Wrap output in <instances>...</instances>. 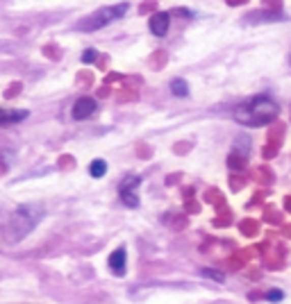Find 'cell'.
<instances>
[{
    "label": "cell",
    "mask_w": 291,
    "mask_h": 304,
    "mask_svg": "<svg viewBox=\"0 0 291 304\" xmlns=\"http://www.w3.org/2000/svg\"><path fill=\"white\" fill-rule=\"evenodd\" d=\"M125 261H128V257H125V248H116L114 252L109 254V270L121 277V275L125 272Z\"/></svg>",
    "instance_id": "obj_7"
},
{
    "label": "cell",
    "mask_w": 291,
    "mask_h": 304,
    "mask_svg": "<svg viewBox=\"0 0 291 304\" xmlns=\"http://www.w3.org/2000/svg\"><path fill=\"white\" fill-rule=\"evenodd\" d=\"M280 114V107L273 98L269 96H257L253 100L244 102L235 109V120L241 123L246 127H261V125H269L278 118Z\"/></svg>",
    "instance_id": "obj_1"
},
{
    "label": "cell",
    "mask_w": 291,
    "mask_h": 304,
    "mask_svg": "<svg viewBox=\"0 0 291 304\" xmlns=\"http://www.w3.org/2000/svg\"><path fill=\"white\" fill-rule=\"evenodd\" d=\"M16 91H18V84H14L12 89H7V93H5V98H14V96H16Z\"/></svg>",
    "instance_id": "obj_14"
},
{
    "label": "cell",
    "mask_w": 291,
    "mask_h": 304,
    "mask_svg": "<svg viewBox=\"0 0 291 304\" xmlns=\"http://www.w3.org/2000/svg\"><path fill=\"white\" fill-rule=\"evenodd\" d=\"M96 57H98V52H96V50H91V48H89V50H84V52H82V62H84V64L96 62Z\"/></svg>",
    "instance_id": "obj_13"
},
{
    "label": "cell",
    "mask_w": 291,
    "mask_h": 304,
    "mask_svg": "<svg viewBox=\"0 0 291 304\" xmlns=\"http://www.w3.org/2000/svg\"><path fill=\"white\" fill-rule=\"evenodd\" d=\"M266 300H269V302H282L284 300V293L280 291V288H271L269 295H266Z\"/></svg>",
    "instance_id": "obj_12"
},
{
    "label": "cell",
    "mask_w": 291,
    "mask_h": 304,
    "mask_svg": "<svg viewBox=\"0 0 291 304\" xmlns=\"http://www.w3.org/2000/svg\"><path fill=\"white\" fill-rule=\"evenodd\" d=\"M128 3H119V5H111V7H103L98 9V12H94L91 16H86L84 21L77 25V30L82 32H96L100 30V27L109 25V23L119 21V18H123L125 14H128Z\"/></svg>",
    "instance_id": "obj_3"
},
{
    "label": "cell",
    "mask_w": 291,
    "mask_h": 304,
    "mask_svg": "<svg viewBox=\"0 0 291 304\" xmlns=\"http://www.w3.org/2000/svg\"><path fill=\"white\" fill-rule=\"evenodd\" d=\"M27 118L25 109H0V125H12V123H21Z\"/></svg>",
    "instance_id": "obj_8"
},
{
    "label": "cell",
    "mask_w": 291,
    "mask_h": 304,
    "mask_svg": "<svg viewBox=\"0 0 291 304\" xmlns=\"http://www.w3.org/2000/svg\"><path fill=\"white\" fill-rule=\"evenodd\" d=\"M171 93L178 98H187L189 96V84L184 80H173L171 82Z\"/></svg>",
    "instance_id": "obj_10"
},
{
    "label": "cell",
    "mask_w": 291,
    "mask_h": 304,
    "mask_svg": "<svg viewBox=\"0 0 291 304\" xmlns=\"http://www.w3.org/2000/svg\"><path fill=\"white\" fill-rule=\"evenodd\" d=\"M43 207L41 204H21L16 211L12 214V218L7 220L5 227V236L9 243H18L21 238H25L27 234L39 225V220L43 218Z\"/></svg>",
    "instance_id": "obj_2"
},
{
    "label": "cell",
    "mask_w": 291,
    "mask_h": 304,
    "mask_svg": "<svg viewBox=\"0 0 291 304\" xmlns=\"http://www.w3.org/2000/svg\"><path fill=\"white\" fill-rule=\"evenodd\" d=\"M139 182H141V177H139V175H128V177L121 182L119 195H121V200H123L125 207H132V209L139 207V193H137Z\"/></svg>",
    "instance_id": "obj_4"
},
{
    "label": "cell",
    "mask_w": 291,
    "mask_h": 304,
    "mask_svg": "<svg viewBox=\"0 0 291 304\" xmlns=\"http://www.w3.org/2000/svg\"><path fill=\"white\" fill-rule=\"evenodd\" d=\"M202 277H207V279H212V282H223V272H218V270H210V268H202L200 270Z\"/></svg>",
    "instance_id": "obj_11"
},
{
    "label": "cell",
    "mask_w": 291,
    "mask_h": 304,
    "mask_svg": "<svg viewBox=\"0 0 291 304\" xmlns=\"http://www.w3.org/2000/svg\"><path fill=\"white\" fill-rule=\"evenodd\" d=\"M168 25H171V14H166V12L153 14L150 21H148V27H150V32H153L155 37H164V34L168 32Z\"/></svg>",
    "instance_id": "obj_6"
},
{
    "label": "cell",
    "mask_w": 291,
    "mask_h": 304,
    "mask_svg": "<svg viewBox=\"0 0 291 304\" xmlns=\"http://www.w3.org/2000/svg\"><path fill=\"white\" fill-rule=\"evenodd\" d=\"M107 173V164H105L103 159H96V161H91V166H89V175L91 177H103V175Z\"/></svg>",
    "instance_id": "obj_9"
},
{
    "label": "cell",
    "mask_w": 291,
    "mask_h": 304,
    "mask_svg": "<svg viewBox=\"0 0 291 304\" xmlns=\"http://www.w3.org/2000/svg\"><path fill=\"white\" fill-rule=\"evenodd\" d=\"M96 109H98V102L94 100V98H80V100H75V105H73L71 114L75 120H86L91 118V116L96 114Z\"/></svg>",
    "instance_id": "obj_5"
}]
</instances>
